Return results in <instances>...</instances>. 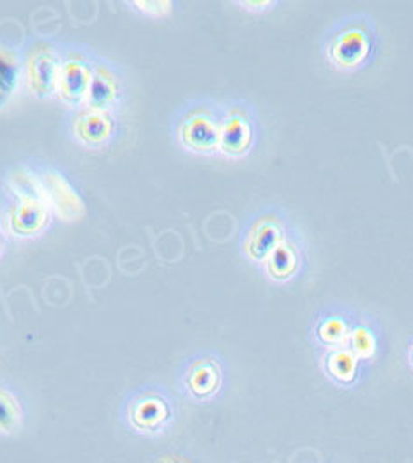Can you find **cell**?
I'll list each match as a JSON object with an SVG mask.
<instances>
[{"mask_svg": "<svg viewBox=\"0 0 413 463\" xmlns=\"http://www.w3.org/2000/svg\"><path fill=\"white\" fill-rule=\"evenodd\" d=\"M381 53V31L366 11L336 18L320 38V55L339 75H361L373 68Z\"/></svg>", "mask_w": 413, "mask_h": 463, "instance_id": "cell-1", "label": "cell"}, {"mask_svg": "<svg viewBox=\"0 0 413 463\" xmlns=\"http://www.w3.org/2000/svg\"><path fill=\"white\" fill-rule=\"evenodd\" d=\"M179 402L174 392L159 383H145L129 389L117 411L120 426L140 439L159 440L179 423Z\"/></svg>", "mask_w": 413, "mask_h": 463, "instance_id": "cell-2", "label": "cell"}, {"mask_svg": "<svg viewBox=\"0 0 413 463\" xmlns=\"http://www.w3.org/2000/svg\"><path fill=\"white\" fill-rule=\"evenodd\" d=\"M170 137L179 151L198 157H218L221 138V99L194 96L170 117Z\"/></svg>", "mask_w": 413, "mask_h": 463, "instance_id": "cell-3", "label": "cell"}, {"mask_svg": "<svg viewBox=\"0 0 413 463\" xmlns=\"http://www.w3.org/2000/svg\"><path fill=\"white\" fill-rule=\"evenodd\" d=\"M179 396L192 405H212L220 402L230 387V366L225 355L214 348L189 354L175 372Z\"/></svg>", "mask_w": 413, "mask_h": 463, "instance_id": "cell-4", "label": "cell"}, {"mask_svg": "<svg viewBox=\"0 0 413 463\" xmlns=\"http://www.w3.org/2000/svg\"><path fill=\"white\" fill-rule=\"evenodd\" d=\"M297 227L290 211L279 203H263L242 222L237 235L240 259L258 269L267 257Z\"/></svg>", "mask_w": 413, "mask_h": 463, "instance_id": "cell-5", "label": "cell"}, {"mask_svg": "<svg viewBox=\"0 0 413 463\" xmlns=\"http://www.w3.org/2000/svg\"><path fill=\"white\" fill-rule=\"evenodd\" d=\"M263 120L258 107L248 98L221 99V138L218 157L244 161L262 147Z\"/></svg>", "mask_w": 413, "mask_h": 463, "instance_id": "cell-6", "label": "cell"}, {"mask_svg": "<svg viewBox=\"0 0 413 463\" xmlns=\"http://www.w3.org/2000/svg\"><path fill=\"white\" fill-rule=\"evenodd\" d=\"M98 52L85 43L59 41V73L55 101L68 110L87 105Z\"/></svg>", "mask_w": 413, "mask_h": 463, "instance_id": "cell-7", "label": "cell"}, {"mask_svg": "<svg viewBox=\"0 0 413 463\" xmlns=\"http://www.w3.org/2000/svg\"><path fill=\"white\" fill-rule=\"evenodd\" d=\"M53 213L41 188L25 194H0V223L13 241H38L53 225Z\"/></svg>", "mask_w": 413, "mask_h": 463, "instance_id": "cell-8", "label": "cell"}, {"mask_svg": "<svg viewBox=\"0 0 413 463\" xmlns=\"http://www.w3.org/2000/svg\"><path fill=\"white\" fill-rule=\"evenodd\" d=\"M311 269V246L297 225L258 268L263 279L274 287H292Z\"/></svg>", "mask_w": 413, "mask_h": 463, "instance_id": "cell-9", "label": "cell"}, {"mask_svg": "<svg viewBox=\"0 0 413 463\" xmlns=\"http://www.w3.org/2000/svg\"><path fill=\"white\" fill-rule=\"evenodd\" d=\"M66 129L70 140L78 147L99 153L110 149L120 140L124 124L122 116H115L90 107H81L68 110Z\"/></svg>", "mask_w": 413, "mask_h": 463, "instance_id": "cell-10", "label": "cell"}, {"mask_svg": "<svg viewBox=\"0 0 413 463\" xmlns=\"http://www.w3.org/2000/svg\"><path fill=\"white\" fill-rule=\"evenodd\" d=\"M23 89L39 101L55 99L59 73V41L36 38L22 48Z\"/></svg>", "mask_w": 413, "mask_h": 463, "instance_id": "cell-11", "label": "cell"}, {"mask_svg": "<svg viewBox=\"0 0 413 463\" xmlns=\"http://www.w3.org/2000/svg\"><path fill=\"white\" fill-rule=\"evenodd\" d=\"M34 168L38 174L41 194L55 220L62 223L80 222L85 216L87 205L70 175L62 168L42 161H34Z\"/></svg>", "mask_w": 413, "mask_h": 463, "instance_id": "cell-12", "label": "cell"}, {"mask_svg": "<svg viewBox=\"0 0 413 463\" xmlns=\"http://www.w3.org/2000/svg\"><path fill=\"white\" fill-rule=\"evenodd\" d=\"M357 313L359 309L341 301H329L320 305L313 311L309 320V345L313 350H316V354L344 347L353 327V322L357 318Z\"/></svg>", "mask_w": 413, "mask_h": 463, "instance_id": "cell-13", "label": "cell"}, {"mask_svg": "<svg viewBox=\"0 0 413 463\" xmlns=\"http://www.w3.org/2000/svg\"><path fill=\"white\" fill-rule=\"evenodd\" d=\"M129 101V80L122 66L107 55L98 53L94 78L85 107L122 116Z\"/></svg>", "mask_w": 413, "mask_h": 463, "instance_id": "cell-14", "label": "cell"}, {"mask_svg": "<svg viewBox=\"0 0 413 463\" xmlns=\"http://www.w3.org/2000/svg\"><path fill=\"white\" fill-rule=\"evenodd\" d=\"M318 366L324 379L339 391H357L373 373V366L364 363L346 345L318 354Z\"/></svg>", "mask_w": 413, "mask_h": 463, "instance_id": "cell-15", "label": "cell"}, {"mask_svg": "<svg viewBox=\"0 0 413 463\" xmlns=\"http://www.w3.org/2000/svg\"><path fill=\"white\" fill-rule=\"evenodd\" d=\"M346 347L355 352L364 363L375 366L387 352V335L375 313L359 309L350 331Z\"/></svg>", "mask_w": 413, "mask_h": 463, "instance_id": "cell-16", "label": "cell"}, {"mask_svg": "<svg viewBox=\"0 0 413 463\" xmlns=\"http://www.w3.org/2000/svg\"><path fill=\"white\" fill-rule=\"evenodd\" d=\"M31 420L27 396L16 384L0 379V439L11 440L25 433Z\"/></svg>", "mask_w": 413, "mask_h": 463, "instance_id": "cell-17", "label": "cell"}, {"mask_svg": "<svg viewBox=\"0 0 413 463\" xmlns=\"http://www.w3.org/2000/svg\"><path fill=\"white\" fill-rule=\"evenodd\" d=\"M23 89L22 48L0 41V112H4Z\"/></svg>", "mask_w": 413, "mask_h": 463, "instance_id": "cell-18", "label": "cell"}, {"mask_svg": "<svg viewBox=\"0 0 413 463\" xmlns=\"http://www.w3.org/2000/svg\"><path fill=\"white\" fill-rule=\"evenodd\" d=\"M126 7H129L135 14L149 18V20H164L172 16L175 2L172 0H131L124 2Z\"/></svg>", "mask_w": 413, "mask_h": 463, "instance_id": "cell-19", "label": "cell"}, {"mask_svg": "<svg viewBox=\"0 0 413 463\" xmlns=\"http://www.w3.org/2000/svg\"><path fill=\"white\" fill-rule=\"evenodd\" d=\"M281 4L283 2H279V0H237V2H231V5L239 7L240 11H244L248 14H255V16L268 14Z\"/></svg>", "mask_w": 413, "mask_h": 463, "instance_id": "cell-20", "label": "cell"}, {"mask_svg": "<svg viewBox=\"0 0 413 463\" xmlns=\"http://www.w3.org/2000/svg\"><path fill=\"white\" fill-rule=\"evenodd\" d=\"M405 364H407L408 372L413 375V335L408 338V342L405 345Z\"/></svg>", "mask_w": 413, "mask_h": 463, "instance_id": "cell-21", "label": "cell"}, {"mask_svg": "<svg viewBox=\"0 0 413 463\" xmlns=\"http://www.w3.org/2000/svg\"><path fill=\"white\" fill-rule=\"evenodd\" d=\"M9 237H7V233L4 231V227H2V223H0V260L4 259V255H5V251H7V244H9Z\"/></svg>", "mask_w": 413, "mask_h": 463, "instance_id": "cell-22", "label": "cell"}]
</instances>
